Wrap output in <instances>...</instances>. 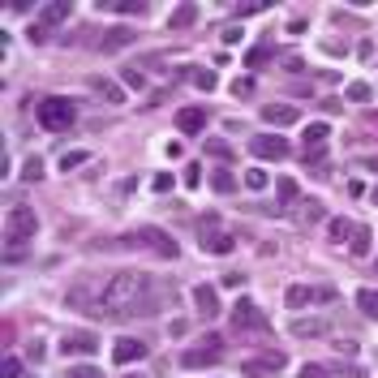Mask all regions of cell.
Wrapping results in <instances>:
<instances>
[{
	"instance_id": "6da1fadb",
	"label": "cell",
	"mask_w": 378,
	"mask_h": 378,
	"mask_svg": "<svg viewBox=\"0 0 378 378\" xmlns=\"http://www.w3.org/2000/svg\"><path fill=\"white\" fill-rule=\"evenodd\" d=\"M159 288L151 275L142 271H117L104 279V292H99V309L95 318H129V314H155L159 309Z\"/></svg>"
},
{
	"instance_id": "7a4b0ae2",
	"label": "cell",
	"mask_w": 378,
	"mask_h": 378,
	"mask_svg": "<svg viewBox=\"0 0 378 378\" xmlns=\"http://www.w3.org/2000/svg\"><path fill=\"white\" fill-rule=\"evenodd\" d=\"M35 117H39L43 129H52V134H64V129L78 121V108H73V99H64V95H47V99L35 104Z\"/></svg>"
},
{
	"instance_id": "3957f363",
	"label": "cell",
	"mask_w": 378,
	"mask_h": 378,
	"mask_svg": "<svg viewBox=\"0 0 378 378\" xmlns=\"http://www.w3.org/2000/svg\"><path fill=\"white\" fill-rule=\"evenodd\" d=\"M121 245H138V250H151L155 258H176L180 254V245L163 233V228H138V233H129V237H121Z\"/></svg>"
},
{
	"instance_id": "277c9868",
	"label": "cell",
	"mask_w": 378,
	"mask_h": 378,
	"mask_svg": "<svg viewBox=\"0 0 378 378\" xmlns=\"http://www.w3.org/2000/svg\"><path fill=\"white\" fill-rule=\"evenodd\" d=\"M39 233V215L30 206H9V215H5V241H9V250H22V241H30Z\"/></svg>"
},
{
	"instance_id": "5b68a950",
	"label": "cell",
	"mask_w": 378,
	"mask_h": 378,
	"mask_svg": "<svg viewBox=\"0 0 378 378\" xmlns=\"http://www.w3.org/2000/svg\"><path fill=\"white\" fill-rule=\"evenodd\" d=\"M267 331H271V318L258 309V301L241 297L233 309V335H267Z\"/></svg>"
},
{
	"instance_id": "8992f818",
	"label": "cell",
	"mask_w": 378,
	"mask_h": 378,
	"mask_svg": "<svg viewBox=\"0 0 378 378\" xmlns=\"http://www.w3.org/2000/svg\"><path fill=\"white\" fill-rule=\"evenodd\" d=\"M198 245H202L206 254H233V250H237V237H233V233H224V228L206 215V220L198 224Z\"/></svg>"
},
{
	"instance_id": "52a82bcc",
	"label": "cell",
	"mask_w": 378,
	"mask_h": 378,
	"mask_svg": "<svg viewBox=\"0 0 378 378\" xmlns=\"http://www.w3.org/2000/svg\"><path fill=\"white\" fill-rule=\"evenodd\" d=\"M284 366H288L284 353H262V357L241 361V374H245V378H262V374H275V370H284Z\"/></svg>"
},
{
	"instance_id": "ba28073f",
	"label": "cell",
	"mask_w": 378,
	"mask_h": 378,
	"mask_svg": "<svg viewBox=\"0 0 378 378\" xmlns=\"http://www.w3.org/2000/svg\"><path fill=\"white\" fill-rule=\"evenodd\" d=\"M146 344L142 340H134V335H125V340H117V349H112V361L117 366H138V361H146Z\"/></svg>"
},
{
	"instance_id": "9c48e42d",
	"label": "cell",
	"mask_w": 378,
	"mask_h": 378,
	"mask_svg": "<svg viewBox=\"0 0 378 378\" xmlns=\"http://www.w3.org/2000/svg\"><path fill=\"white\" fill-rule=\"evenodd\" d=\"M60 353L64 357H91V353H99V340L86 335V331H69L60 340Z\"/></svg>"
},
{
	"instance_id": "30bf717a",
	"label": "cell",
	"mask_w": 378,
	"mask_h": 378,
	"mask_svg": "<svg viewBox=\"0 0 378 378\" xmlns=\"http://www.w3.org/2000/svg\"><path fill=\"white\" fill-rule=\"evenodd\" d=\"M250 151H254L258 159H284V155H288V142L275 138V134H262V138H250Z\"/></svg>"
},
{
	"instance_id": "8fae6325",
	"label": "cell",
	"mask_w": 378,
	"mask_h": 378,
	"mask_svg": "<svg viewBox=\"0 0 378 378\" xmlns=\"http://www.w3.org/2000/svg\"><path fill=\"white\" fill-rule=\"evenodd\" d=\"M262 121L267 125H297L301 121V108H292V104H262Z\"/></svg>"
},
{
	"instance_id": "7c38bea8",
	"label": "cell",
	"mask_w": 378,
	"mask_h": 378,
	"mask_svg": "<svg viewBox=\"0 0 378 378\" xmlns=\"http://www.w3.org/2000/svg\"><path fill=\"white\" fill-rule=\"evenodd\" d=\"M224 361V349H189L185 357H180V366L185 370H202V366H220Z\"/></svg>"
},
{
	"instance_id": "4fadbf2b",
	"label": "cell",
	"mask_w": 378,
	"mask_h": 378,
	"mask_svg": "<svg viewBox=\"0 0 378 378\" xmlns=\"http://www.w3.org/2000/svg\"><path fill=\"white\" fill-rule=\"evenodd\" d=\"M193 305H198L202 318H215L220 314V292L211 288V284H198V288H193Z\"/></svg>"
},
{
	"instance_id": "5bb4252c",
	"label": "cell",
	"mask_w": 378,
	"mask_h": 378,
	"mask_svg": "<svg viewBox=\"0 0 378 378\" xmlns=\"http://www.w3.org/2000/svg\"><path fill=\"white\" fill-rule=\"evenodd\" d=\"M327 331H331V322H327V318H292V335H297V340H318Z\"/></svg>"
},
{
	"instance_id": "9a60e30c",
	"label": "cell",
	"mask_w": 378,
	"mask_h": 378,
	"mask_svg": "<svg viewBox=\"0 0 378 378\" xmlns=\"http://www.w3.org/2000/svg\"><path fill=\"white\" fill-rule=\"evenodd\" d=\"M202 125H206V112L202 108H180L176 112V129H180V134H202Z\"/></svg>"
},
{
	"instance_id": "2e32d148",
	"label": "cell",
	"mask_w": 378,
	"mask_h": 378,
	"mask_svg": "<svg viewBox=\"0 0 378 378\" xmlns=\"http://www.w3.org/2000/svg\"><path fill=\"white\" fill-rule=\"evenodd\" d=\"M129 43H134V30L129 26H112V30H104L99 52H121V47H129Z\"/></svg>"
},
{
	"instance_id": "e0dca14e",
	"label": "cell",
	"mask_w": 378,
	"mask_h": 378,
	"mask_svg": "<svg viewBox=\"0 0 378 378\" xmlns=\"http://www.w3.org/2000/svg\"><path fill=\"white\" fill-rule=\"evenodd\" d=\"M275 193H279V202H275V211H279V215H284V211L288 206H297V180H292V176H279V185H275Z\"/></svg>"
},
{
	"instance_id": "ac0fdd59",
	"label": "cell",
	"mask_w": 378,
	"mask_h": 378,
	"mask_svg": "<svg viewBox=\"0 0 378 378\" xmlns=\"http://www.w3.org/2000/svg\"><path fill=\"white\" fill-rule=\"evenodd\" d=\"M193 22H198V5H189V0L168 13V30H185V26H193Z\"/></svg>"
},
{
	"instance_id": "d6986e66",
	"label": "cell",
	"mask_w": 378,
	"mask_h": 378,
	"mask_svg": "<svg viewBox=\"0 0 378 378\" xmlns=\"http://www.w3.org/2000/svg\"><path fill=\"white\" fill-rule=\"evenodd\" d=\"M69 13H73V9H69V0H52V5H43V9H39V22H43V26H56V22L69 18Z\"/></svg>"
},
{
	"instance_id": "ffe728a7",
	"label": "cell",
	"mask_w": 378,
	"mask_h": 378,
	"mask_svg": "<svg viewBox=\"0 0 378 378\" xmlns=\"http://www.w3.org/2000/svg\"><path fill=\"white\" fill-rule=\"evenodd\" d=\"M91 91H95V95H104L108 104H125V91L117 86V82H108V78H91Z\"/></svg>"
},
{
	"instance_id": "44dd1931",
	"label": "cell",
	"mask_w": 378,
	"mask_h": 378,
	"mask_svg": "<svg viewBox=\"0 0 378 378\" xmlns=\"http://www.w3.org/2000/svg\"><path fill=\"white\" fill-rule=\"evenodd\" d=\"M314 301H322L314 288H305V284H292V288H288V305H292V309H301V305H314Z\"/></svg>"
},
{
	"instance_id": "7402d4cb",
	"label": "cell",
	"mask_w": 378,
	"mask_h": 378,
	"mask_svg": "<svg viewBox=\"0 0 378 378\" xmlns=\"http://www.w3.org/2000/svg\"><path fill=\"white\" fill-rule=\"evenodd\" d=\"M327 233H331V245H344V241H353L357 224H349V220H331V224H327Z\"/></svg>"
},
{
	"instance_id": "603a6c76",
	"label": "cell",
	"mask_w": 378,
	"mask_h": 378,
	"mask_svg": "<svg viewBox=\"0 0 378 378\" xmlns=\"http://www.w3.org/2000/svg\"><path fill=\"white\" fill-rule=\"evenodd\" d=\"M357 305H361V314H366V318H378V292L374 288H361L357 292Z\"/></svg>"
},
{
	"instance_id": "cb8c5ba5",
	"label": "cell",
	"mask_w": 378,
	"mask_h": 378,
	"mask_svg": "<svg viewBox=\"0 0 378 378\" xmlns=\"http://www.w3.org/2000/svg\"><path fill=\"white\" fill-rule=\"evenodd\" d=\"M327 138H331V129H327L322 121L305 125V146H327Z\"/></svg>"
},
{
	"instance_id": "d4e9b609",
	"label": "cell",
	"mask_w": 378,
	"mask_h": 378,
	"mask_svg": "<svg viewBox=\"0 0 378 378\" xmlns=\"http://www.w3.org/2000/svg\"><path fill=\"white\" fill-rule=\"evenodd\" d=\"M349 250H353L357 258H366V254H370V228H357L353 241H349Z\"/></svg>"
},
{
	"instance_id": "484cf974",
	"label": "cell",
	"mask_w": 378,
	"mask_h": 378,
	"mask_svg": "<svg viewBox=\"0 0 378 378\" xmlns=\"http://www.w3.org/2000/svg\"><path fill=\"white\" fill-rule=\"evenodd\" d=\"M211 185H215L220 193H233L237 189V176L228 172V168H220V172H211Z\"/></svg>"
},
{
	"instance_id": "4316f807",
	"label": "cell",
	"mask_w": 378,
	"mask_h": 378,
	"mask_svg": "<svg viewBox=\"0 0 378 378\" xmlns=\"http://www.w3.org/2000/svg\"><path fill=\"white\" fill-rule=\"evenodd\" d=\"M241 180H245V189H254V193H258V189H267V180H271V176L262 172V168H245Z\"/></svg>"
},
{
	"instance_id": "83f0119b",
	"label": "cell",
	"mask_w": 378,
	"mask_h": 378,
	"mask_svg": "<svg viewBox=\"0 0 378 378\" xmlns=\"http://www.w3.org/2000/svg\"><path fill=\"white\" fill-rule=\"evenodd\" d=\"M22 176H26V180H39V176H43V159H39V155H26Z\"/></svg>"
},
{
	"instance_id": "f1b7e54d",
	"label": "cell",
	"mask_w": 378,
	"mask_h": 378,
	"mask_svg": "<svg viewBox=\"0 0 378 378\" xmlns=\"http://www.w3.org/2000/svg\"><path fill=\"white\" fill-rule=\"evenodd\" d=\"M301 206V220L305 224H314V220H322V202H314V198H305V202H297Z\"/></svg>"
},
{
	"instance_id": "f546056e",
	"label": "cell",
	"mask_w": 378,
	"mask_h": 378,
	"mask_svg": "<svg viewBox=\"0 0 378 378\" xmlns=\"http://www.w3.org/2000/svg\"><path fill=\"white\" fill-rule=\"evenodd\" d=\"M86 159H91L86 151H69V155H60V172H69V168H82Z\"/></svg>"
},
{
	"instance_id": "4dcf8cb0",
	"label": "cell",
	"mask_w": 378,
	"mask_h": 378,
	"mask_svg": "<svg viewBox=\"0 0 378 378\" xmlns=\"http://www.w3.org/2000/svg\"><path fill=\"white\" fill-rule=\"evenodd\" d=\"M344 95H349L353 104H366V99H370V82H353V86L344 91Z\"/></svg>"
},
{
	"instance_id": "1f68e13d",
	"label": "cell",
	"mask_w": 378,
	"mask_h": 378,
	"mask_svg": "<svg viewBox=\"0 0 378 378\" xmlns=\"http://www.w3.org/2000/svg\"><path fill=\"white\" fill-rule=\"evenodd\" d=\"M108 9L125 13V18H129V13H134V18H138V13H142V0H117V5H108Z\"/></svg>"
},
{
	"instance_id": "d6a6232c",
	"label": "cell",
	"mask_w": 378,
	"mask_h": 378,
	"mask_svg": "<svg viewBox=\"0 0 378 378\" xmlns=\"http://www.w3.org/2000/svg\"><path fill=\"white\" fill-rule=\"evenodd\" d=\"M262 60H271V47H254V52L245 56V64H250V69H258Z\"/></svg>"
},
{
	"instance_id": "836d02e7",
	"label": "cell",
	"mask_w": 378,
	"mask_h": 378,
	"mask_svg": "<svg viewBox=\"0 0 378 378\" xmlns=\"http://www.w3.org/2000/svg\"><path fill=\"white\" fill-rule=\"evenodd\" d=\"M0 374H5V378H22V361H18V357H5V366H0Z\"/></svg>"
},
{
	"instance_id": "e575fe53",
	"label": "cell",
	"mask_w": 378,
	"mask_h": 378,
	"mask_svg": "<svg viewBox=\"0 0 378 378\" xmlns=\"http://www.w3.org/2000/svg\"><path fill=\"white\" fill-rule=\"evenodd\" d=\"M64 378H104L99 370H95V366H73L69 374H64Z\"/></svg>"
},
{
	"instance_id": "d590c367",
	"label": "cell",
	"mask_w": 378,
	"mask_h": 378,
	"mask_svg": "<svg viewBox=\"0 0 378 378\" xmlns=\"http://www.w3.org/2000/svg\"><path fill=\"white\" fill-rule=\"evenodd\" d=\"M193 82H198L202 91H215V73H211V69H198V73H193Z\"/></svg>"
},
{
	"instance_id": "8d00e7d4",
	"label": "cell",
	"mask_w": 378,
	"mask_h": 378,
	"mask_svg": "<svg viewBox=\"0 0 378 378\" xmlns=\"http://www.w3.org/2000/svg\"><path fill=\"white\" fill-rule=\"evenodd\" d=\"M322 155H327V146H305V151H301L305 163H322Z\"/></svg>"
},
{
	"instance_id": "74e56055",
	"label": "cell",
	"mask_w": 378,
	"mask_h": 378,
	"mask_svg": "<svg viewBox=\"0 0 378 378\" xmlns=\"http://www.w3.org/2000/svg\"><path fill=\"white\" fill-rule=\"evenodd\" d=\"M233 95H241V99H250V95H254V82H250V78H241V82H233Z\"/></svg>"
},
{
	"instance_id": "f35d334b",
	"label": "cell",
	"mask_w": 378,
	"mask_h": 378,
	"mask_svg": "<svg viewBox=\"0 0 378 378\" xmlns=\"http://www.w3.org/2000/svg\"><path fill=\"white\" fill-rule=\"evenodd\" d=\"M121 82H125V86H134V91H142V73H134V69H121Z\"/></svg>"
},
{
	"instance_id": "ab89813d",
	"label": "cell",
	"mask_w": 378,
	"mask_h": 378,
	"mask_svg": "<svg viewBox=\"0 0 378 378\" xmlns=\"http://www.w3.org/2000/svg\"><path fill=\"white\" fill-rule=\"evenodd\" d=\"M198 180H202V168H198V163H193V168L185 172V185H189V189H198Z\"/></svg>"
},
{
	"instance_id": "60d3db41",
	"label": "cell",
	"mask_w": 378,
	"mask_h": 378,
	"mask_svg": "<svg viewBox=\"0 0 378 378\" xmlns=\"http://www.w3.org/2000/svg\"><path fill=\"white\" fill-rule=\"evenodd\" d=\"M43 39H47V26L35 22V26H30V43H43Z\"/></svg>"
},
{
	"instance_id": "b9f144b4",
	"label": "cell",
	"mask_w": 378,
	"mask_h": 378,
	"mask_svg": "<svg viewBox=\"0 0 378 378\" xmlns=\"http://www.w3.org/2000/svg\"><path fill=\"white\" fill-rule=\"evenodd\" d=\"M155 189H159V193H168V189H172V172H163V176H155Z\"/></svg>"
},
{
	"instance_id": "7bdbcfd3",
	"label": "cell",
	"mask_w": 378,
	"mask_h": 378,
	"mask_svg": "<svg viewBox=\"0 0 378 378\" xmlns=\"http://www.w3.org/2000/svg\"><path fill=\"white\" fill-rule=\"evenodd\" d=\"M206 151H211V155H220V159H224V155H228V142H206Z\"/></svg>"
},
{
	"instance_id": "ee69618b",
	"label": "cell",
	"mask_w": 378,
	"mask_h": 378,
	"mask_svg": "<svg viewBox=\"0 0 378 378\" xmlns=\"http://www.w3.org/2000/svg\"><path fill=\"white\" fill-rule=\"evenodd\" d=\"M366 168H370V172H378V155H370V159H366Z\"/></svg>"
},
{
	"instance_id": "f6af8a7d",
	"label": "cell",
	"mask_w": 378,
	"mask_h": 378,
	"mask_svg": "<svg viewBox=\"0 0 378 378\" xmlns=\"http://www.w3.org/2000/svg\"><path fill=\"white\" fill-rule=\"evenodd\" d=\"M370 202H374V206H378V185H374V189H370Z\"/></svg>"
},
{
	"instance_id": "bcb514c9",
	"label": "cell",
	"mask_w": 378,
	"mask_h": 378,
	"mask_svg": "<svg viewBox=\"0 0 378 378\" xmlns=\"http://www.w3.org/2000/svg\"><path fill=\"white\" fill-rule=\"evenodd\" d=\"M374 275H378V262H374Z\"/></svg>"
},
{
	"instance_id": "7dc6e473",
	"label": "cell",
	"mask_w": 378,
	"mask_h": 378,
	"mask_svg": "<svg viewBox=\"0 0 378 378\" xmlns=\"http://www.w3.org/2000/svg\"><path fill=\"white\" fill-rule=\"evenodd\" d=\"M134 378H138V374H134Z\"/></svg>"
}]
</instances>
